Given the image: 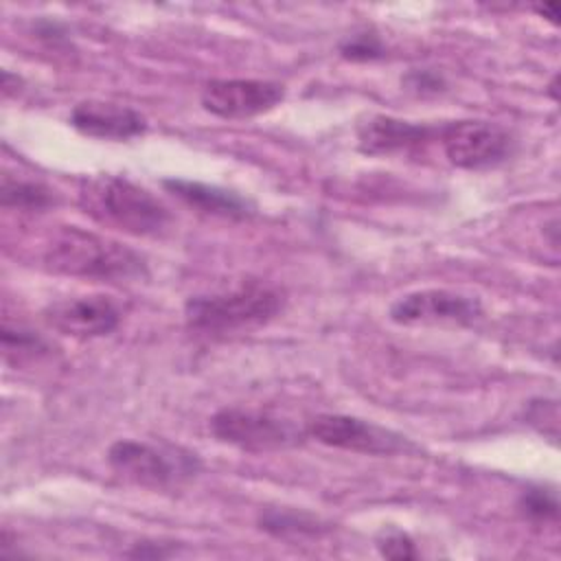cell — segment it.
Returning a JSON list of instances; mask_svg holds the SVG:
<instances>
[{
  "instance_id": "cell-6",
  "label": "cell",
  "mask_w": 561,
  "mask_h": 561,
  "mask_svg": "<svg viewBox=\"0 0 561 561\" xmlns=\"http://www.w3.org/2000/svg\"><path fill=\"white\" fill-rule=\"evenodd\" d=\"M447 160L458 169L480 171L502 164L513 153V136L491 121H456L438 129Z\"/></svg>"
},
{
  "instance_id": "cell-19",
  "label": "cell",
  "mask_w": 561,
  "mask_h": 561,
  "mask_svg": "<svg viewBox=\"0 0 561 561\" xmlns=\"http://www.w3.org/2000/svg\"><path fill=\"white\" fill-rule=\"evenodd\" d=\"M377 550L386 559H416L419 550L412 541V537L399 528H388L377 537Z\"/></svg>"
},
{
  "instance_id": "cell-18",
  "label": "cell",
  "mask_w": 561,
  "mask_h": 561,
  "mask_svg": "<svg viewBox=\"0 0 561 561\" xmlns=\"http://www.w3.org/2000/svg\"><path fill=\"white\" fill-rule=\"evenodd\" d=\"M340 53L344 59H351V61H373V59H381L386 55V48L379 35H375L373 31H362L346 37L340 44Z\"/></svg>"
},
{
  "instance_id": "cell-10",
  "label": "cell",
  "mask_w": 561,
  "mask_h": 561,
  "mask_svg": "<svg viewBox=\"0 0 561 561\" xmlns=\"http://www.w3.org/2000/svg\"><path fill=\"white\" fill-rule=\"evenodd\" d=\"M44 320L59 333L90 340L112 333L121 324L118 305L105 294L55 300L44 309Z\"/></svg>"
},
{
  "instance_id": "cell-4",
  "label": "cell",
  "mask_w": 561,
  "mask_h": 561,
  "mask_svg": "<svg viewBox=\"0 0 561 561\" xmlns=\"http://www.w3.org/2000/svg\"><path fill=\"white\" fill-rule=\"evenodd\" d=\"M107 462L121 478L149 489L178 484L180 480L195 476L199 469L195 454L182 449H160L156 445L129 438H121L107 449Z\"/></svg>"
},
{
  "instance_id": "cell-13",
  "label": "cell",
  "mask_w": 561,
  "mask_h": 561,
  "mask_svg": "<svg viewBox=\"0 0 561 561\" xmlns=\"http://www.w3.org/2000/svg\"><path fill=\"white\" fill-rule=\"evenodd\" d=\"M162 186L169 193H173L178 199H182L186 206L199 208L210 215L232 217V219H241L250 215V204L241 195L215 184H204V182L184 180V178H169V180H162Z\"/></svg>"
},
{
  "instance_id": "cell-15",
  "label": "cell",
  "mask_w": 561,
  "mask_h": 561,
  "mask_svg": "<svg viewBox=\"0 0 561 561\" xmlns=\"http://www.w3.org/2000/svg\"><path fill=\"white\" fill-rule=\"evenodd\" d=\"M0 202L4 208L42 210L55 202V195L42 182L13 180V178L4 175L2 186H0Z\"/></svg>"
},
{
  "instance_id": "cell-8",
  "label": "cell",
  "mask_w": 561,
  "mask_h": 561,
  "mask_svg": "<svg viewBox=\"0 0 561 561\" xmlns=\"http://www.w3.org/2000/svg\"><path fill=\"white\" fill-rule=\"evenodd\" d=\"M482 316L476 296L451 289H419L401 296L390 307V320L403 327L456 324L467 327Z\"/></svg>"
},
{
  "instance_id": "cell-22",
  "label": "cell",
  "mask_w": 561,
  "mask_h": 561,
  "mask_svg": "<svg viewBox=\"0 0 561 561\" xmlns=\"http://www.w3.org/2000/svg\"><path fill=\"white\" fill-rule=\"evenodd\" d=\"M535 11H537L539 15H543V18H550L552 22H554V18H559V15H557V4H552V2H548V4H537Z\"/></svg>"
},
{
  "instance_id": "cell-1",
  "label": "cell",
  "mask_w": 561,
  "mask_h": 561,
  "mask_svg": "<svg viewBox=\"0 0 561 561\" xmlns=\"http://www.w3.org/2000/svg\"><path fill=\"white\" fill-rule=\"evenodd\" d=\"M44 265L64 276L94 280H131L147 274L145 259L121 241L66 226L44 248Z\"/></svg>"
},
{
  "instance_id": "cell-3",
  "label": "cell",
  "mask_w": 561,
  "mask_h": 561,
  "mask_svg": "<svg viewBox=\"0 0 561 561\" xmlns=\"http://www.w3.org/2000/svg\"><path fill=\"white\" fill-rule=\"evenodd\" d=\"M283 309V294L261 283H248L224 294L191 296L184 305L186 324L204 333H230L270 322Z\"/></svg>"
},
{
  "instance_id": "cell-14",
  "label": "cell",
  "mask_w": 561,
  "mask_h": 561,
  "mask_svg": "<svg viewBox=\"0 0 561 561\" xmlns=\"http://www.w3.org/2000/svg\"><path fill=\"white\" fill-rule=\"evenodd\" d=\"M259 526L274 537H302L320 535L327 530V524L305 511L289 508H267L259 515Z\"/></svg>"
},
{
  "instance_id": "cell-17",
  "label": "cell",
  "mask_w": 561,
  "mask_h": 561,
  "mask_svg": "<svg viewBox=\"0 0 561 561\" xmlns=\"http://www.w3.org/2000/svg\"><path fill=\"white\" fill-rule=\"evenodd\" d=\"M2 348H4L7 357H9L11 353H15V355H18V362H20V359L37 357L39 353L48 351L46 342H44L37 333H33V331H28V329H20V327H18V329H11L9 324L2 327Z\"/></svg>"
},
{
  "instance_id": "cell-5",
  "label": "cell",
  "mask_w": 561,
  "mask_h": 561,
  "mask_svg": "<svg viewBox=\"0 0 561 561\" xmlns=\"http://www.w3.org/2000/svg\"><path fill=\"white\" fill-rule=\"evenodd\" d=\"M210 432L219 443L248 451L285 449L302 438L289 421L250 408H221L210 419Z\"/></svg>"
},
{
  "instance_id": "cell-21",
  "label": "cell",
  "mask_w": 561,
  "mask_h": 561,
  "mask_svg": "<svg viewBox=\"0 0 561 561\" xmlns=\"http://www.w3.org/2000/svg\"><path fill=\"white\" fill-rule=\"evenodd\" d=\"M175 552L173 543H162V541H138L134 548L127 552L131 559H167Z\"/></svg>"
},
{
  "instance_id": "cell-12",
  "label": "cell",
  "mask_w": 561,
  "mask_h": 561,
  "mask_svg": "<svg viewBox=\"0 0 561 561\" xmlns=\"http://www.w3.org/2000/svg\"><path fill=\"white\" fill-rule=\"evenodd\" d=\"M434 134V127L377 114L359 125L357 147L366 156H392L425 145L427 140H432Z\"/></svg>"
},
{
  "instance_id": "cell-7",
  "label": "cell",
  "mask_w": 561,
  "mask_h": 561,
  "mask_svg": "<svg viewBox=\"0 0 561 561\" xmlns=\"http://www.w3.org/2000/svg\"><path fill=\"white\" fill-rule=\"evenodd\" d=\"M307 434L327 447L366 456H392L416 449L405 436L348 414H318L309 421Z\"/></svg>"
},
{
  "instance_id": "cell-9",
  "label": "cell",
  "mask_w": 561,
  "mask_h": 561,
  "mask_svg": "<svg viewBox=\"0 0 561 561\" xmlns=\"http://www.w3.org/2000/svg\"><path fill=\"white\" fill-rule=\"evenodd\" d=\"M285 85L267 79H213L202 90V107L219 118H252L274 110Z\"/></svg>"
},
{
  "instance_id": "cell-20",
  "label": "cell",
  "mask_w": 561,
  "mask_h": 561,
  "mask_svg": "<svg viewBox=\"0 0 561 561\" xmlns=\"http://www.w3.org/2000/svg\"><path fill=\"white\" fill-rule=\"evenodd\" d=\"M403 88L416 96H432L445 90L447 81L440 72L432 70V68H414L410 70L403 79H401Z\"/></svg>"
},
{
  "instance_id": "cell-2",
  "label": "cell",
  "mask_w": 561,
  "mask_h": 561,
  "mask_svg": "<svg viewBox=\"0 0 561 561\" xmlns=\"http://www.w3.org/2000/svg\"><path fill=\"white\" fill-rule=\"evenodd\" d=\"M79 202L96 221L134 237L160 234L171 224L169 208L156 195L121 175H96L85 180Z\"/></svg>"
},
{
  "instance_id": "cell-11",
  "label": "cell",
  "mask_w": 561,
  "mask_h": 561,
  "mask_svg": "<svg viewBox=\"0 0 561 561\" xmlns=\"http://www.w3.org/2000/svg\"><path fill=\"white\" fill-rule=\"evenodd\" d=\"M68 121L79 134L103 140H129L147 131V118L140 112L110 101H81Z\"/></svg>"
},
{
  "instance_id": "cell-16",
  "label": "cell",
  "mask_w": 561,
  "mask_h": 561,
  "mask_svg": "<svg viewBox=\"0 0 561 561\" xmlns=\"http://www.w3.org/2000/svg\"><path fill=\"white\" fill-rule=\"evenodd\" d=\"M519 508L530 522H557L559 519V500L557 493L543 486H530L519 497Z\"/></svg>"
}]
</instances>
